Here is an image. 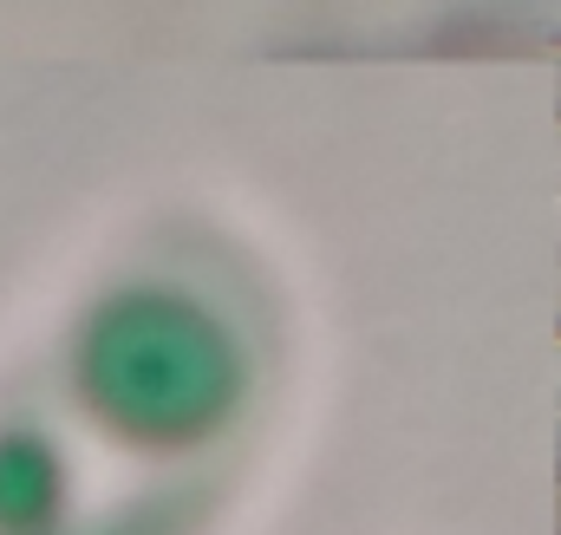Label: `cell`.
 <instances>
[{
	"instance_id": "6da1fadb",
	"label": "cell",
	"mask_w": 561,
	"mask_h": 535,
	"mask_svg": "<svg viewBox=\"0 0 561 535\" xmlns=\"http://www.w3.org/2000/svg\"><path fill=\"white\" fill-rule=\"evenodd\" d=\"M72 379L79 399L138 444H196L222 431L249 386L236 333L176 287L112 294L79 333Z\"/></svg>"
},
{
	"instance_id": "7a4b0ae2",
	"label": "cell",
	"mask_w": 561,
	"mask_h": 535,
	"mask_svg": "<svg viewBox=\"0 0 561 535\" xmlns=\"http://www.w3.org/2000/svg\"><path fill=\"white\" fill-rule=\"evenodd\" d=\"M59 457L39 431H7L0 437V535H46L59 523Z\"/></svg>"
},
{
	"instance_id": "3957f363",
	"label": "cell",
	"mask_w": 561,
	"mask_h": 535,
	"mask_svg": "<svg viewBox=\"0 0 561 535\" xmlns=\"http://www.w3.org/2000/svg\"><path fill=\"white\" fill-rule=\"evenodd\" d=\"M556 477H561V464H556Z\"/></svg>"
},
{
	"instance_id": "277c9868",
	"label": "cell",
	"mask_w": 561,
	"mask_h": 535,
	"mask_svg": "<svg viewBox=\"0 0 561 535\" xmlns=\"http://www.w3.org/2000/svg\"><path fill=\"white\" fill-rule=\"evenodd\" d=\"M556 112H561V105H556Z\"/></svg>"
}]
</instances>
